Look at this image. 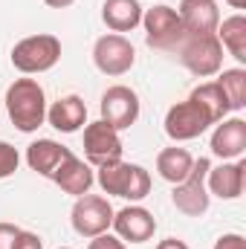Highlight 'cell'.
I'll list each match as a JSON object with an SVG mask.
<instances>
[{
  "label": "cell",
  "instance_id": "d6986e66",
  "mask_svg": "<svg viewBox=\"0 0 246 249\" xmlns=\"http://www.w3.org/2000/svg\"><path fill=\"white\" fill-rule=\"evenodd\" d=\"M102 20L116 35L133 32L142 23V6H139V0H105L102 3Z\"/></svg>",
  "mask_w": 246,
  "mask_h": 249
},
{
  "label": "cell",
  "instance_id": "e0dca14e",
  "mask_svg": "<svg viewBox=\"0 0 246 249\" xmlns=\"http://www.w3.org/2000/svg\"><path fill=\"white\" fill-rule=\"evenodd\" d=\"M47 122L61 133H75L87 124V105L81 96H61L47 107Z\"/></svg>",
  "mask_w": 246,
  "mask_h": 249
},
{
  "label": "cell",
  "instance_id": "4fadbf2b",
  "mask_svg": "<svg viewBox=\"0 0 246 249\" xmlns=\"http://www.w3.org/2000/svg\"><path fill=\"white\" fill-rule=\"evenodd\" d=\"M211 154L220 157L223 162L229 160H241L246 154V122L241 116H226L214 124V133H211V142H209Z\"/></svg>",
  "mask_w": 246,
  "mask_h": 249
},
{
  "label": "cell",
  "instance_id": "277c9868",
  "mask_svg": "<svg viewBox=\"0 0 246 249\" xmlns=\"http://www.w3.org/2000/svg\"><path fill=\"white\" fill-rule=\"evenodd\" d=\"M174 53L180 64L197 78H211L223 70V47L217 35H185Z\"/></svg>",
  "mask_w": 246,
  "mask_h": 249
},
{
  "label": "cell",
  "instance_id": "1f68e13d",
  "mask_svg": "<svg viewBox=\"0 0 246 249\" xmlns=\"http://www.w3.org/2000/svg\"><path fill=\"white\" fill-rule=\"evenodd\" d=\"M61 249H70V247H61Z\"/></svg>",
  "mask_w": 246,
  "mask_h": 249
},
{
  "label": "cell",
  "instance_id": "7a4b0ae2",
  "mask_svg": "<svg viewBox=\"0 0 246 249\" xmlns=\"http://www.w3.org/2000/svg\"><path fill=\"white\" fill-rule=\"evenodd\" d=\"M99 186L105 194H113V197H122L130 203H139L151 194V174L136 165V162H110V165H102L99 174H96Z\"/></svg>",
  "mask_w": 246,
  "mask_h": 249
},
{
  "label": "cell",
  "instance_id": "5b68a950",
  "mask_svg": "<svg viewBox=\"0 0 246 249\" xmlns=\"http://www.w3.org/2000/svg\"><path fill=\"white\" fill-rule=\"evenodd\" d=\"M162 124H165L168 139H174V142H188V139L203 136L211 124H217V122L211 119V113H209L200 102H194V99L188 96L185 102H177V105L168 107Z\"/></svg>",
  "mask_w": 246,
  "mask_h": 249
},
{
  "label": "cell",
  "instance_id": "4dcf8cb0",
  "mask_svg": "<svg viewBox=\"0 0 246 249\" xmlns=\"http://www.w3.org/2000/svg\"><path fill=\"white\" fill-rule=\"evenodd\" d=\"M232 9H246V0H226Z\"/></svg>",
  "mask_w": 246,
  "mask_h": 249
},
{
  "label": "cell",
  "instance_id": "6da1fadb",
  "mask_svg": "<svg viewBox=\"0 0 246 249\" xmlns=\"http://www.w3.org/2000/svg\"><path fill=\"white\" fill-rule=\"evenodd\" d=\"M6 113L20 133H35L47 122V93L38 78H15L6 90Z\"/></svg>",
  "mask_w": 246,
  "mask_h": 249
},
{
  "label": "cell",
  "instance_id": "83f0119b",
  "mask_svg": "<svg viewBox=\"0 0 246 249\" xmlns=\"http://www.w3.org/2000/svg\"><path fill=\"white\" fill-rule=\"evenodd\" d=\"M214 249H246L244 247V235H238V232H226V235H220V238L214 241Z\"/></svg>",
  "mask_w": 246,
  "mask_h": 249
},
{
  "label": "cell",
  "instance_id": "30bf717a",
  "mask_svg": "<svg viewBox=\"0 0 246 249\" xmlns=\"http://www.w3.org/2000/svg\"><path fill=\"white\" fill-rule=\"evenodd\" d=\"M122 136L119 130H113L107 122H90L84 124V157L90 165L102 168V165H110V162H119L122 160Z\"/></svg>",
  "mask_w": 246,
  "mask_h": 249
},
{
  "label": "cell",
  "instance_id": "603a6c76",
  "mask_svg": "<svg viewBox=\"0 0 246 249\" xmlns=\"http://www.w3.org/2000/svg\"><path fill=\"white\" fill-rule=\"evenodd\" d=\"M191 99L194 102H200L209 113H211V119L214 122H220V119H226L232 110H229V102H226V96H223V90L217 87V81H206V84H197L194 90H191Z\"/></svg>",
  "mask_w": 246,
  "mask_h": 249
},
{
  "label": "cell",
  "instance_id": "ffe728a7",
  "mask_svg": "<svg viewBox=\"0 0 246 249\" xmlns=\"http://www.w3.org/2000/svg\"><path fill=\"white\" fill-rule=\"evenodd\" d=\"M191 165H194V157L185 148H177V145L174 148H162L157 154V174L165 183H171V186L183 183L185 177L191 174Z\"/></svg>",
  "mask_w": 246,
  "mask_h": 249
},
{
  "label": "cell",
  "instance_id": "4316f807",
  "mask_svg": "<svg viewBox=\"0 0 246 249\" xmlns=\"http://www.w3.org/2000/svg\"><path fill=\"white\" fill-rule=\"evenodd\" d=\"M18 226L15 223H6V220H0V249H12L15 247V238H18Z\"/></svg>",
  "mask_w": 246,
  "mask_h": 249
},
{
  "label": "cell",
  "instance_id": "9a60e30c",
  "mask_svg": "<svg viewBox=\"0 0 246 249\" xmlns=\"http://www.w3.org/2000/svg\"><path fill=\"white\" fill-rule=\"evenodd\" d=\"M177 15L185 35H214L220 23L217 0H180Z\"/></svg>",
  "mask_w": 246,
  "mask_h": 249
},
{
  "label": "cell",
  "instance_id": "3957f363",
  "mask_svg": "<svg viewBox=\"0 0 246 249\" xmlns=\"http://www.w3.org/2000/svg\"><path fill=\"white\" fill-rule=\"evenodd\" d=\"M61 61V41L55 35L38 32L29 38H20L12 47V67L23 75H38L53 70L55 64Z\"/></svg>",
  "mask_w": 246,
  "mask_h": 249
},
{
  "label": "cell",
  "instance_id": "52a82bcc",
  "mask_svg": "<svg viewBox=\"0 0 246 249\" xmlns=\"http://www.w3.org/2000/svg\"><path fill=\"white\" fill-rule=\"evenodd\" d=\"M211 162L206 157L194 160L191 165V174L185 177L183 183H177L171 191V200L177 206V212H183L185 217H200L209 212V203H211V194L206 188V174H209Z\"/></svg>",
  "mask_w": 246,
  "mask_h": 249
},
{
  "label": "cell",
  "instance_id": "2e32d148",
  "mask_svg": "<svg viewBox=\"0 0 246 249\" xmlns=\"http://www.w3.org/2000/svg\"><path fill=\"white\" fill-rule=\"evenodd\" d=\"M50 180L61 188L64 194L81 197V194H87V191L93 188V183H96V174H93L90 162H84V160H78L75 154H70L61 165L55 168V174H53Z\"/></svg>",
  "mask_w": 246,
  "mask_h": 249
},
{
  "label": "cell",
  "instance_id": "8fae6325",
  "mask_svg": "<svg viewBox=\"0 0 246 249\" xmlns=\"http://www.w3.org/2000/svg\"><path fill=\"white\" fill-rule=\"evenodd\" d=\"M99 110H102V122H107L113 130H127L139 119V96L124 84H113L102 93Z\"/></svg>",
  "mask_w": 246,
  "mask_h": 249
},
{
  "label": "cell",
  "instance_id": "f1b7e54d",
  "mask_svg": "<svg viewBox=\"0 0 246 249\" xmlns=\"http://www.w3.org/2000/svg\"><path fill=\"white\" fill-rule=\"evenodd\" d=\"M157 249H188V244L180 241V238H165V241L157 244Z\"/></svg>",
  "mask_w": 246,
  "mask_h": 249
},
{
  "label": "cell",
  "instance_id": "8992f818",
  "mask_svg": "<svg viewBox=\"0 0 246 249\" xmlns=\"http://www.w3.org/2000/svg\"><path fill=\"white\" fill-rule=\"evenodd\" d=\"M70 223L75 229V235L81 238H96V235H105L113 223V206L107 197L102 194H81L75 197L72 203V212H70Z\"/></svg>",
  "mask_w": 246,
  "mask_h": 249
},
{
  "label": "cell",
  "instance_id": "cb8c5ba5",
  "mask_svg": "<svg viewBox=\"0 0 246 249\" xmlns=\"http://www.w3.org/2000/svg\"><path fill=\"white\" fill-rule=\"evenodd\" d=\"M18 165H20V154H18V148L0 139V180L12 177V174L18 171Z\"/></svg>",
  "mask_w": 246,
  "mask_h": 249
},
{
  "label": "cell",
  "instance_id": "f546056e",
  "mask_svg": "<svg viewBox=\"0 0 246 249\" xmlns=\"http://www.w3.org/2000/svg\"><path fill=\"white\" fill-rule=\"evenodd\" d=\"M44 3H47L50 9H67V6H72L75 0H44Z\"/></svg>",
  "mask_w": 246,
  "mask_h": 249
},
{
  "label": "cell",
  "instance_id": "7c38bea8",
  "mask_svg": "<svg viewBox=\"0 0 246 249\" xmlns=\"http://www.w3.org/2000/svg\"><path fill=\"white\" fill-rule=\"evenodd\" d=\"M110 226L116 229V238H122L124 244H145L157 232L154 214L145 206H139V203H130V206H124L119 212H113V223Z\"/></svg>",
  "mask_w": 246,
  "mask_h": 249
},
{
  "label": "cell",
  "instance_id": "ac0fdd59",
  "mask_svg": "<svg viewBox=\"0 0 246 249\" xmlns=\"http://www.w3.org/2000/svg\"><path fill=\"white\" fill-rule=\"evenodd\" d=\"M70 154L72 151L67 145H61V142H55V139H38V142H32L26 148V165L35 174H41V177H53L55 168L61 165Z\"/></svg>",
  "mask_w": 246,
  "mask_h": 249
},
{
  "label": "cell",
  "instance_id": "ba28073f",
  "mask_svg": "<svg viewBox=\"0 0 246 249\" xmlns=\"http://www.w3.org/2000/svg\"><path fill=\"white\" fill-rule=\"evenodd\" d=\"M145 41L154 50H177V44L185 38V29L180 23V15L174 6H151L142 12Z\"/></svg>",
  "mask_w": 246,
  "mask_h": 249
},
{
  "label": "cell",
  "instance_id": "484cf974",
  "mask_svg": "<svg viewBox=\"0 0 246 249\" xmlns=\"http://www.w3.org/2000/svg\"><path fill=\"white\" fill-rule=\"evenodd\" d=\"M12 249H44V241H41V235H35V232H23V229H20Z\"/></svg>",
  "mask_w": 246,
  "mask_h": 249
},
{
  "label": "cell",
  "instance_id": "44dd1931",
  "mask_svg": "<svg viewBox=\"0 0 246 249\" xmlns=\"http://www.w3.org/2000/svg\"><path fill=\"white\" fill-rule=\"evenodd\" d=\"M214 35H217L220 47H223L235 61L246 64V18L241 12L232 15V18H226V20H220Z\"/></svg>",
  "mask_w": 246,
  "mask_h": 249
},
{
  "label": "cell",
  "instance_id": "9c48e42d",
  "mask_svg": "<svg viewBox=\"0 0 246 249\" xmlns=\"http://www.w3.org/2000/svg\"><path fill=\"white\" fill-rule=\"evenodd\" d=\"M93 64L99 72L110 75V78H119L124 72L133 70L136 64V50L133 44L124 38V35H116V32H107L102 35L96 44H93Z\"/></svg>",
  "mask_w": 246,
  "mask_h": 249
},
{
  "label": "cell",
  "instance_id": "5bb4252c",
  "mask_svg": "<svg viewBox=\"0 0 246 249\" xmlns=\"http://www.w3.org/2000/svg\"><path fill=\"white\" fill-rule=\"evenodd\" d=\"M246 186V160H229L220 162L217 168H209L206 174V188L209 194L220 197V200H238L244 194Z\"/></svg>",
  "mask_w": 246,
  "mask_h": 249
},
{
  "label": "cell",
  "instance_id": "7402d4cb",
  "mask_svg": "<svg viewBox=\"0 0 246 249\" xmlns=\"http://www.w3.org/2000/svg\"><path fill=\"white\" fill-rule=\"evenodd\" d=\"M217 87L223 90L229 110H244L246 107V70L244 67H232V70H220L217 72Z\"/></svg>",
  "mask_w": 246,
  "mask_h": 249
},
{
  "label": "cell",
  "instance_id": "d4e9b609",
  "mask_svg": "<svg viewBox=\"0 0 246 249\" xmlns=\"http://www.w3.org/2000/svg\"><path fill=\"white\" fill-rule=\"evenodd\" d=\"M87 249H127V247H124L122 238H116V235L105 232V235H96V238H90Z\"/></svg>",
  "mask_w": 246,
  "mask_h": 249
}]
</instances>
